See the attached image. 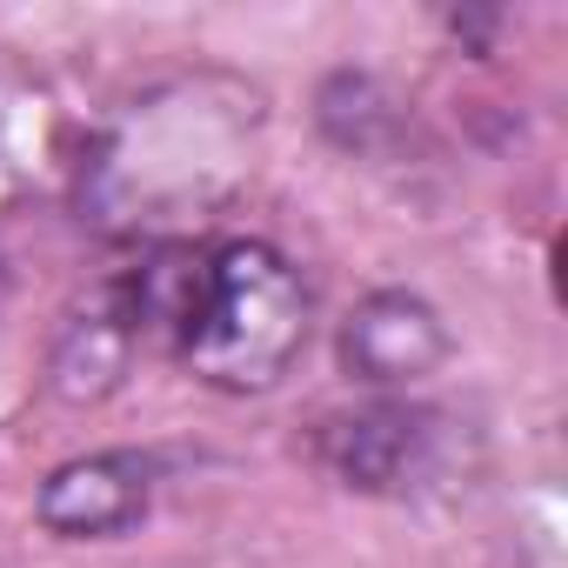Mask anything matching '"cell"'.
<instances>
[{"label": "cell", "instance_id": "cell-1", "mask_svg": "<svg viewBox=\"0 0 568 568\" xmlns=\"http://www.w3.org/2000/svg\"><path fill=\"white\" fill-rule=\"evenodd\" d=\"M108 302L128 342L168 348L227 395L274 388L308 342V288L267 241L154 247Z\"/></svg>", "mask_w": 568, "mask_h": 568}, {"label": "cell", "instance_id": "cell-4", "mask_svg": "<svg viewBox=\"0 0 568 568\" xmlns=\"http://www.w3.org/2000/svg\"><path fill=\"white\" fill-rule=\"evenodd\" d=\"M328 462L342 481L355 488H408V475L422 468L428 455V415H408V408H368L342 428H328Z\"/></svg>", "mask_w": 568, "mask_h": 568}, {"label": "cell", "instance_id": "cell-2", "mask_svg": "<svg viewBox=\"0 0 568 568\" xmlns=\"http://www.w3.org/2000/svg\"><path fill=\"white\" fill-rule=\"evenodd\" d=\"M342 362L355 382H375V388L422 382L448 362V328L415 295H368L342 328Z\"/></svg>", "mask_w": 568, "mask_h": 568}, {"label": "cell", "instance_id": "cell-3", "mask_svg": "<svg viewBox=\"0 0 568 568\" xmlns=\"http://www.w3.org/2000/svg\"><path fill=\"white\" fill-rule=\"evenodd\" d=\"M34 515L68 541L121 535L148 515V462L141 455H81L41 481Z\"/></svg>", "mask_w": 568, "mask_h": 568}]
</instances>
